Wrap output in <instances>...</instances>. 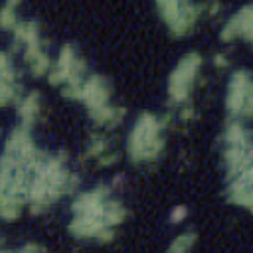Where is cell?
<instances>
[{
    "mask_svg": "<svg viewBox=\"0 0 253 253\" xmlns=\"http://www.w3.org/2000/svg\"><path fill=\"white\" fill-rule=\"evenodd\" d=\"M194 241H196L194 233H182V235H178V237L170 243V247H168L166 253H188L190 247L194 245Z\"/></svg>",
    "mask_w": 253,
    "mask_h": 253,
    "instance_id": "obj_9",
    "label": "cell"
},
{
    "mask_svg": "<svg viewBox=\"0 0 253 253\" xmlns=\"http://www.w3.org/2000/svg\"><path fill=\"white\" fill-rule=\"evenodd\" d=\"M200 63H202V57L196 51H190L174 67L170 81H168V93H170V99L174 103H180L188 97L192 83H194V77L200 69Z\"/></svg>",
    "mask_w": 253,
    "mask_h": 253,
    "instance_id": "obj_2",
    "label": "cell"
},
{
    "mask_svg": "<svg viewBox=\"0 0 253 253\" xmlns=\"http://www.w3.org/2000/svg\"><path fill=\"white\" fill-rule=\"evenodd\" d=\"M237 36H243L245 40L251 38V4H245L237 14H233L221 30V40L225 42Z\"/></svg>",
    "mask_w": 253,
    "mask_h": 253,
    "instance_id": "obj_6",
    "label": "cell"
},
{
    "mask_svg": "<svg viewBox=\"0 0 253 253\" xmlns=\"http://www.w3.org/2000/svg\"><path fill=\"white\" fill-rule=\"evenodd\" d=\"M227 111L233 121H239L251 113V79L245 69H239L231 75L227 89Z\"/></svg>",
    "mask_w": 253,
    "mask_h": 253,
    "instance_id": "obj_3",
    "label": "cell"
},
{
    "mask_svg": "<svg viewBox=\"0 0 253 253\" xmlns=\"http://www.w3.org/2000/svg\"><path fill=\"white\" fill-rule=\"evenodd\" d=\"M162 123L150 115L144 113L138 117L134 126L128 134V154L132 160H150L156 158L162 150Z\"/></svg>",
    "mask_w": 253,
    "mask_h": 253,
    "instance_id": "obj_1",
    "label": "cell"
},
{
    "mask_svg": "<svg viewBox=\"0 0 253 253\" xmlns=\"http://www.w3.org/2000/svg\"><path fill=\"white\" fill-rule=\"evenodd\" d=\"M184 215H186V208H184V206H178V208H176V210L172 211V219H174V221L182 219Z\"/></svg>",
    "mask_w": 253,
    "mask_h": 253,
    "instance_id": "obj_10",
    "label": "cell"
},
{
    "mask_svg": "<svg viewBox=\"0 0 253 253\" xmlns=\"http://www.w3.org/2000/svg\"><path fill=\"white\" fill-rule=\"evenodd\" d=\"M109 97H111V83L105 77L99 75H91L83 81L81 87V101H85L89 113L109 105Z\"/></svg>",
    "mask_w": 253,
    "mask_h": 253,
    "instance_id": "obj_5",
    "label": "cell"
},
{
    "mask_svg": "<svg viewBox=\"0 0 253 253\" xmlns=\"http://www.w3.org/2000/svg\"><path fill=\"white\" fill-rule=\"evenodd\" d=\"M38 111H40V97L38 93H30L26 95L22 101H20V107H18V115L22 119V125L30 128V125L36 121L38 117Z\"/></svg>",
    "mask_w": 253,
    "mask_h": 253,
    "instance_id": "obj_7",
    "label": "cell"
},
{
    "mask_svg": "<svg viewBox=\"0 0 253 253\" xmlns=\"http://www.w3.org/2000/svg\"><path fill=\"white\" fill-rule=\"evenodd\" d=\"M16 6H18L16 2H8V4H4V6L0 8V26H2V28L14 30L16 24L20 22V20L16 18V12H14Z\"/></svg>",
    "mask_w": 253,
    "mask_h": 253,
    "instance_id": "obj_8",
    "label": "cell"
},
{
    "mask_svg": "<svg viewBox=\"0 0 253 253\" xmlns=\"http://www.w3.org/2000/svg\"><path fill=\"white\" fill-rule=\"evenodd\" d=\"M156 6L174 34H186L192 30L200 12V6L190 2H158Z\"/></svg>",
    "mask_w": 253,
    "mask_h": 253,
    "instance_id": "obj_4",
    "label": "cell"
}]
</instances>
